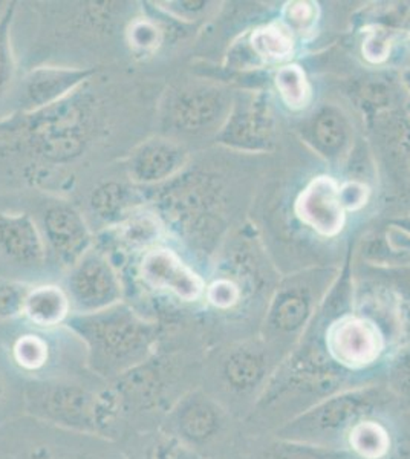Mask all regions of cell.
I'll return each instance as SVG.
<instances>
[{"instance_id": "6da1fadb", "label": "cell", "mask_w": 410, "mask_h": 459, "mask_svg": "<svg viewBox=\"0 0 410 459\" xmlns=\"http://www.w3.org/2000/svg\"><path fill=\"white\" fill-rule=\"evenodd\" d=\"M91 83L47 109L2 115L0 147L57 166L83 157L101 125V108Z\"/></svg>"}, {"instance_id": "7a4b0ae2", "label": "cell", "mask_w": 410, "mask_h": 459, "mask_svg": "<svg viewBox=\"0 0 410 459\" xmlns=\"http://www.w3.org/2000/svg\"><path fill=\"white\" fill-rule=\"evenodd\" d=\"M69 328L88 344L91 360L100 371H123L144 360L156 340V326L134 309L117 303L97 313L77 314Z\"/></svg>"}, {"instance_id": "3957f363", "label": "cell", "mask_w": 410, "mask_h": 459, "mask_svg": "<svg viewBox=\"0 0 410 459\" xmlns=\"http://www.w3.org/2000/svg\"><path fill=\"white\" fill-rule=\"evenodd\" d=\"M389 402L381 387H357L329 395L316 406L301 413L281 429V438L301 443L320 444L337 438L346 429H353L362 418L374 413Z\"/></svg>"}, {"instance_id": "277c9868", "label": "cell", "mask_w": 410, "mask_h": 459, "mask_svg": "<svg viewBox=\"0 0 410 459\" xmlns=\"http://www.w3.org/2000/svg\"><path fill=\"white\" fill-rule=\"evenodd\" d=\"M225 99L207 84H182L167 91L160 106V125L167 134L196 135L219 125L225 115Z\"/></svg>"}, {"instance_id": "5b68a950", "label": "cell", "mask_w": 410, "mask_h": 459, "mask_svg": "<svg viewBox=\"0 0 410 459\" xmlns=\"http://www.w3.org/2000/svg\"><path fill=\"white\" fill-rule=\"evenodd\" d=\"M99 69L42 65L23 74L17 79L11 94V112L8 114H32L47 109L68 99L78 89L94 82Z\"/></svg>"}, {"instance_id": "8992f818", "label": "cell", "mask_w": 410, "mask_h": 459, "mask_svg": "<svg viewBox=\"0 0 410 459\" xmlns=\"http://www.w3.org/2000/svg\"><path fill=\"white\" fill-rule=\"evenodd\" d=\"M66 294L80 314L97 313L121 302L123 285L114 261L92 247L69 268Z\"/></svg>"}, {"instance_id": "52a82bcc", "label": "cell", "mask_w": 410, "mask_h": 459, "mask_svg": "<svg viewBox=\"0 0 410 459\" xmlns=\"http://www.w3.org/2000/svg\"><path fill=\"white\" fill-rule=\"evenodd\" d=\"M47 250L63 266L73 268L95 246V238L80 210L68 201H52L42 213Z\"/></svg>"}, {"instance_id": "ba28073f", "label": "cell", "mask_w": 410, "mask_h": 459, "mask_svg": "<svg viewBox=\"0 0 410 459\" xmlns=\"http://www.w3.org/2000/svg\"><path fill=\"white\" fill-rule=\"evenodd\" d=\"M186 147L167 135L145 138L126 158V175L140 188H153L169 183L186 169Z\"/></svg>"}, {"instance_id": "9c48e42d", "label": "cell", "mask_w": 410, "mask_h": 459, "mask_svg": "<svg viewBox=\"0 0 410 459\" xmlns=\"http://www.w3.org/2000/svg\"><path fill=\"white\" fill-rule=\"evenodd\" d=\"M135 264L138 279L151 290L170 292L184 302H193L203 294V279L167 247L145 251Z\"/></svg>"}, {"instance_id": "30bf717a", "label": "cell", "mask_w": 410, "mask_h": 459, "mask_svg": "<svg viewBox=\"0 0 410 459\" xmlns=\"http://www.w3.org/2000/svg\"><path fill=\"white\" fill-rule=\"evenodd\" d=\"M166 227L149 207L138 210L120 224L106 227L100 235V250L106 255L117 251L136 261L145 251L161 246Z\"/></svg>"}, {"instance_id": "8fae6325", "label": "cell", "mask_w": 410, "mask_h": 459, "mask_svg": "<svg viewBox=\"0 0 410 459\" xmlns=\"http://www.w3.org/2000/svg\"><path fill=\"white\" fill-rule=\"evenodd\" d=\"M327 344L334 360L348 368H363L374 363L383 346L377 328L363 318H345L334 325Z\"/></svg>"}, {"instance_id": "7c38bea8", "label": "cell", "mask_w": 410, "mask_h": 459, "mask_svg": "<svg viewBox=\"0 0 410 459\" xmlns=\"http://www.w3.org/2000/svg\"><path fill=\"white\" fill-rule=\"evenodd\" d=\"M0 251L22 266H42L48 250L40 227L25 212L0 213Z\"/></svg>"}, {"instance_id": "4fadbf2b", "label": "cell", "mask_w": 410, "mask_h": 459, "mask_svg": "<svg viewBox=\"0 0 410 459\" xmlns=\"http://www.w3.org/2000/svg\"><path fill=\"white\" fill-rule=\"evenodd\" d=\"M36 403L47 417L75 428L97 423L101 413L95 398L77 386L47 387L37 394Z\"/></svg>"}, {"instance_id": "5bb4252c", "label": "cell", "mask_w": 410, "mask_h": 459, "mask_svg": "<svg viewBox=\"0 0 410 459\" xmlns=\"http://www.w3.org/2000/svg\"><path fill=\"white\" fill-rule=\"evenodd\" d=\"M297 213L323 235H336L343 224V207L336 183L329 178L316 179L299 198Z\"/></svg>"}, {"instance_id": "9a60e30c", "label": "cell", "mask_w": 410, "mask_h": 459, "mask_svg": "<svg viewBox=\"0 0 410 459\" xmlns=\"http://www.w3.org/2000/svg\"><path fill=\"white\" fill-rule=\"evenodd\" d=\"M92 213L103 221L106 227L120 224L138 210L147 207L144 190L134 184L106 181L97 186L89 196Z\"/></svg>"}, {"instance_id": "2e32d148", "label": "cell", "mask_w": 410, "mask_h": 459, "mask_svg": "<svg viewBox=\"0 0 410 459\" xmlns=\"http://www.w3.org/2000/svg\"><path fill=\"white\" fill-rule=\"evenodd\" d=\"M69 300L66 291L56 285H40L30 290L23 305V314L39 326H54L68 317Z\"/></svg>"}, {"instance_id": "e0dca14e", "label": "cell", "mask_w": 410, "mask_h": 459, "mask_svg": "<svg viewBox=\"0 0 410 459\" xmlns=\"http://www.w3.org/2000/svg\"><path fill=\"white\" fill-rule=\"evenodd\" d=\"M178 428L184 438L193 443H204L214 438L221 428V413L207 400L186 403L178 413Z\"/></svg>"}, {"instance_id": "ac0fdd59", "label": "cell", "mask_w": 410, "mask_h": 459, "mask_svg": "<svg viewBox=\"0 0 410 459\" xmlns=\"http://www.w3.org/2000/svg\"><path fill=\"white\" fill-rule=\"evenodd\" d=\"M266 359L256 351L240 350L230 355L223 377L233 391H253L266 378Z\"/></svg>"}, {"instance_id": "d6986e66", "label": "cell", "mask_w": 410, "mask_h": 459, "mask_svg": "<svg viewBox=\"0 0 410 459\" xmlns=\"http://www.w3.org/2000/svg\"><path fill=\"white\" fill-rule=\"evenodd\" d=\"M16 11L17 2H10L8 10L0 19V108L10 101L13 89L17 83L16 58L11 42V30Z\"/></svg>"}, {"instance_id": "ffe728a7", "label": "cell", "mask_w": 410, "mask_h": 459, "mask_svg": "<svg viewBox=\"0 0 410 459\" xmlns=\"http://www.w3.org/2000/svg\"><path fill=\"white\" fill-rule=\"evenodd\" d=\"M264 459H357V456L346 450L333 449L323 444L281 438L266 449Z\"/></svg>"}, {"instance_id": "44dd1931", "label": "cell", "mask_w": 410, "mask_h": 459, "mask_svg": "<svg viewBox=\"0 0 410 459\" xmlns=\"http://www.w3.org/2000/svg\"><path fill=\"white\" fill-rule=\"evenodd\" d=\"M349 444L355 456L362 459H379L388 454L390 438L379 423L360 421L351 429Z\"/></svg>"}, {"instance_id": "7402d4cb", "label": "cell", "mask_w": 410, "mask_h": 459, "mask_svg": "<svg viewBox=\"0 0 410 459\" xmlns=\"http://www.w3.org/2000/svg\"><path fill=\"white\" fill-rule=\"evenodd\" d=\"M310 314V302L301 294H285L271 309L270 326L279 334H292L305 324Z\"/></svg>"}, {"instance_id": "603a6c76", "label": "cell", "mask_w": 410, "mask_h": 459, "mask_svg": "<svg viewBox=\"0 0 410 459\" xmlns=\"http://www.w3.org/2000/svg\"><path fill=\"white\" fill-rule=\"evenodd\" d=\"M126 37L132 54L140 57L153 56L166 43L161 27L152 17L145 16L144 13L130 22Z\"/></svg>"}, {"instance_id": "cb8c5ba5", "label": "cell", "mask_w": 410, "mask_h": 459, "mask_svg": "<svg viewBox=\"0 0 410 459\" xmlns=\"http://www.w3.org/2000/svg\"><path fill=\"white\" fill-rule=\"evenodd\" d=\"M317 147L327 155H336L348 142V127L340 115L325 112L314 123Z\"/></svg>"}, {"instance_id": "d4e9b609", "label": "cell", "mask_w": 410, "mask_h": 459, "mask_svg": "<svg viewBox=\"0 0 410 459\" xmlns=\"http://www.w3.org/2000/svg\"><path fill=\"white\" fill-rule=\"evenodd\" d=\"M253 48L257 54L268 58L285 57L286 54H290L292 43L291 37L286 34L284 30L277 27L266 28L253 34Z\"/></svg>"}, {"instance_id": "484cf974", "label": "cell", "mask_w": 410, "mask_h": 459, "mask_svg": "<svg viewBox=\"0 0 410 459\" xmlns=\"http://www.w3.org/2000/svg\"><path fill=\"white\" fill-rule=\"evenodd\" d=\"M275 83L288 105L299 108L305 103L308 95L307 82L297 66L281 69L275 77Z\"/></svg>"}, {"instance_id": "4316f807", "label": "cell", "mask_w": 410, "mask_h": 459, "mask_svg": "<svg viewBox=\"0 0 410 459\" xmlns=\"http://www.w3.org/2000/svg\"><path fill=\"white\" fill-rule=\"evenodd\" d=\"M31 287L25 283L0 279V320L23 313V305Z\"/></svg>"}, {"instance_id": "83f0119b", "label": "cell", "mask_w": 410, "mask_h": 459, "mask_svg": "<svg viewBox=\"0 0 410 459\" xmlns=\"http://www.w3.org/2000/svg\"><path fill=\"white\" fill-rule=\"evenodd\" d=\"M14 355H16V360L22 366L34 369V368L42 366L45 360H47V344L39 337L25 335V337H22L17 342L16 348H14Z\"/></svg>"}, {"instance_id": "f1b7e54d", "label": "cell", "mask_w": 410, "mask_h": 459, "mask_svg": "<svg viewBox=\"0 0 410 459\" xmlns=\"http://www.w3.org/2000/svg\"><path fill=\"white\" fill-rule=\"evenodd\" d=\"M156 5L182 23L195 21L207 8L205 2H184V0H164V2L158 0Z\"/></svg>"}, {"instance_id": "f546056e", "label": "cell", "mask_w": 410, "mask_h": 459, "mask_svg": "<svg viewBox=\"0 0 410 459\" xmlns=\"http://www.w3.org/2000/svg\"><path fill=\"white\" fill-rule=\"evenodd\" d=\"M207 298L219 308H229L240 298V291L230 281H218L208 288Z\"/></svg>"}, {"instance_id": "4dcf8cb0", "label": "cell", "mask_w": 410, "mask_h": 459, "mask_svg": "<svg viewBox=\"0 0 410 459\" xmlns=\"http://www.w3.org/2000/svg\"><path fill=\"white\" fill-rule=\"evenodd\" d=\"M147 459H188V450L178 439L162 438L149 450Z\"/></svg>"}, {"instance_id": "1f68e13d", "label": "cell", "mask_w": 410, "mask_h": 459, "mask_svg": "<svg viewBox=\"0 0 410 459\" xmlns=\"http://www.w3.org/2000/svg\"><path fill=\"white\" fill-rule=\"evenodd\" d=\"M338 196H340L342 207L357 209L366 201V188L362 184L349 183L342 190H338Z\"/></svg>"}, {"instance_id": "d6a6232c", "label": "cell", "mask_w": 410, "mask_h": 459, "mask_svg": "<svg viewBox=\"0 0 410 459\" xmlns=\"http://www.w3.org/2000/svg\"><path fill=\"white\" fill-rule=\"evenodd\" d=\"M288 17L294 27L305 28L311 23L314 10L308 4H292L288 8Z\"/></svg>"}, {"instance_id": "836d02e7", "label": "cell", "mask_w": 410, "mask_h": 459, "mask_svg": "<svg viewBox=\"0 0 410 459\" xmlns=\"http://www.w3.org/2000/svg\"><path fill=\"white\" fill-rule=\"evenodd\" d=\"M394 381L395 385L410 397V352H407L395 368Z\"/></svg>"}, {"instance_id": "e575fe53", "label": "cell", "mask_w": 410, "mask_h": 459, "mask_svg": "<svg viewBox=\"0 0 410 459\" xmlns=\"http://www.w3.org/2000/svg\"><path fill=\"white\" fill-rule=\"evenodd\" d=\"M8 5H10V2H0V19L5 14V11L8 10Z\"/></svg>"}, {"instance_id": "d590c367", "label": "cell", "mask_w": 410, "mask_h": 459, "mask_svg": "<svg viewBox=\"0 0 410 459\" xmlns=\"http://www.w3.org/2000/svg\"><path fill=\"white\" fill-rule=\"evenodd\" d=\"M403 225H405V227H403V229L407 230V231H409V233H410V220L403 221Z\"/></svg>"}, {"instance_id": "8d00e7d4", "label": "cell", "mask_w": 410, "mask_h": 459, "mask_svg": "<svg viewBox=\"0 0 410 459\" xmlns=\"http://www.w3.org/2000/svg\"><path fill=\"white\" fill-rule=\"evenodd\" d=\"M2 387H4V385H2V378H0V394H2Z\"/></svg>"}]
</instances>
